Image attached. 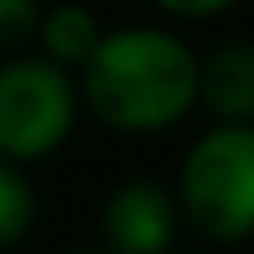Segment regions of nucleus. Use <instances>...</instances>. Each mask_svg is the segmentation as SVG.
Here are the masks:
<instances>
[{"instance_id":"1","label":"nucleus","mask_w":254,"mask_h":254,"mask_svg":"<svg viewBox=\"0 0 254 254\" xmlns=\"http://www.w3.org/2000/svg\"><path fill=\"white\" fill-rule=\"evenodd\" d=\"M85 104L118 132H155L198 99V57L160 28H123L85 57Z\"/></svg>"},{"instance_id":"2","label":"nucleus","mask_w":254,"mask_h":254,"mask_svg":"<svg viewBox=\"0 0 254 254\" xmlns=\"http://www.w3.org/2000/svg\"><path fill=\"white\" fill-rule=\"evenodd\" d=\"M189 221L212 240H245L254 231V127L226 123L189 151L179 174Z\"/></svg>"},{"instance_id":"3","label":"nucleus","mask_w":254,"mask_h":254,"mask_svg":"<svg viewBox=\"0 0 254 254\" xmlns=\"http://www.w3.org/2000/svg\"><path fill=\"white\" fill-rule=\"evenodd\" d=\"M75 94L57 62L19 57L0 66V155L5 160H38L57 151L71 132Z\"/></svg>"},{"instance_id":"4","label":"nucleus","mask_w":254,"mask_h":254,"mask_svg":"<svg viewBox=\"0 0 254 254\" xmlns=\"http://www.w3.org/2000/svg\"><path fill=\"white\" fill-rule=\"evenodd\" d=\"M174 236V207L155 184L132 179L113 189L109 207H104V240L113 254H160Z\"/></svg>"},{"instance_id":"5","label":"nucleus","mask_w":254,"mask_h":254,"mask_svg":"<svg viewBox=\"0 0 254 254\" xmlns=\"http://www.w3.org/2000/svg\"><path fill=\"white\" fill-rule=\"evenodd\" d=\"M198 99L226 123L254 118V43H226L198 66Z\"/></svg>"},{"instance_id":"6","label":"nucleus","mask_w":254,"mask_h":254,"mask_svg":"<svg viewBox=\"0 0 254 254\" xmlns=\"http://www.w3.org/2000/svg\"><path fill=\"white\" fill-rule=\"evenodd\" d=\"M38 38L47 47V62L66 66V62H85L90 47L99 43V19L85 5H57L52 14H38Z\"/></svg>"},{"instance_id":"7","label":"nucleus","mask_w":254,"mask_h":254,"mask_svg":"<svg viewBox=\"0 0 254 254\" xmlns=\"http://www.w3.org/2000/svg\"><path fill=\"white\" fill-rule=\"evenodd\" d=\"M33 226V189L14 165L0 155V250L19 245Z\"/></svg>"},{"instance_id":"8","label":"nucleus","mask_w":254,"mask_h":254,"mask_svg":"<svg viewBox=\"0 0 254 254\" xmlns=\"http://www.w3.org/2000/svg\"><path fill=\"white\" fill-rule=\"evenodd\" d=\"M38 0H0V47H14L24 38H33L38 28Z\"/></svg>"},{"instance_id":"9","label":"nucleus","mask_w":254,"mask_h":254,"mask_svg":"<svg viewBox=\"0 0 254 254\" xmlns=\"http://www.w3.org/2000/svg\"><path fill=\"white\" fill-rule=\"evenodd\" d=\"M160 9H170V14L179 19H202V14H217V9H226L231 0H155Z\"/></svg>"},{"instance_id":"10","label":"nucleus","mask_w":254,"mask_h":254,"mask_svg":"<svg viewBox=\"0 0 254 254\" xmlns=\"http://www.w3.org/2000/svg\"><path fill=\"white\" fill-rule=\"evenodd\" d=\"M80 254H94V250H80Z\"/></svg>"}]
</instances>
